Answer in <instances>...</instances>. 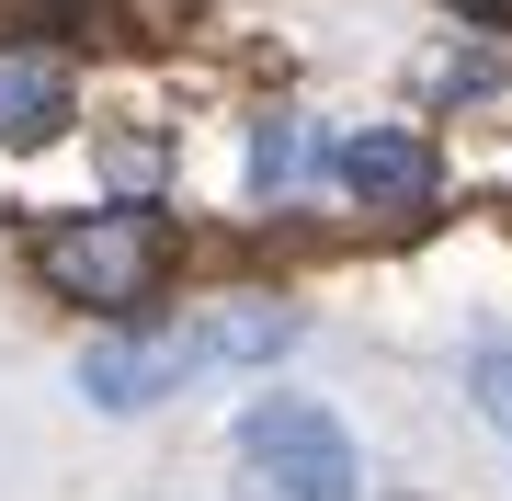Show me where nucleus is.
Here are the masks:
<instances>
[{
  "label": "nucleus",
  "instance_id": "1",
  "mask_svg": "<svg viewBox=\"0 0 512 501\" xmlns=\"http://www.w3.org/2000/svg\"><path fill=\"white\" fill-rule=\"evenodd\" d=\"M285 342H296V308H274V297H217L205 319L92 342V353H80V388H92L103 410H148L160 388H183V376H205V365H274Z\"/></svg>",
  "mask_w": 512,
  "mask_h": 501
},
{
  "label": "nucleus",
  "instance_id": "2",
  "mask_svg": "<svg viewBox=\"0 0 512 501\" xmlns=\"http://www.w3.org/2000/svg\"><path fill=\"white\" fill-rule=\"evenodd\" d=\"M160 262H171V217L160 205H92V217H69V228L35 240V274L57 285V297L114 308V319L160 297Z\"/></svg>",
  "mask_w": 512,
  "mask_h": 501
},
{
  "label": "nucleus",
  "instance_id": "3",
  "mask_svg": "<svg viewBox=\"0 0 512 501\" xmlns=\"http://www.w3.org/2000/svg\"><path fill=\"white\" fill-rule=\"evenodd\" d=\"M239 467L251 501H353V433L319 399H262L239 422Z\"/></svg>",
  "mask_w": 512,
  "mask_h": 501
},
{
  "label": "nucleus",
  "instance_id": "4",
  "mask_svg": "<svg viewBox=\"0 0 512 501\" xmlns=\"http://www.w3.org/2000/svg\"><path fill=\"white\" fill-rule=\"evenodd\" d=\"M342 194H353V205H433V149L399 137V126L342 137Z\"/></svg>",
  "mask_w": 512,
  "mask_h": 501
},
{
  "label": "nucleus",
  "instance_id": "5",
  "mask_svg": "<svg viewBox=\"0 0 512 501\" xmlns=\"http://www.w3.org/2000/svg\"><path fill=\"white\" fill-rule=\"evenodd\" d=\"M57 126H69V80H57V57L0 46V149H46Z\"/></svg>",
  "mask_w": 512,
  "mask_h": 501
},
{
  "label": "nucleus",
  "instance_id": "6",
  "mask_svg": "<svg viewBox=\"0 0 512 501\" xmlns=\"http://www.w3.org/2000/svg\"><path fill=\"white\" fill-rule=\"evenodd\" d=\"M296 171H308V126H296V114H274V126L251 137V183H262V194H285Z\"/></svg>",
  "mask_w": 512,
  "mask_h": 501
},
{
  "label": "nucleus",
  "instance_id": "7",
  "mask_svg": "<svg viewBox=\"0 0 512 501\" xmlns=\"http://www.w3.org/2000/svg\"><path fill=\"white\" fill-rule=\"evenodd\" d=\"M478 410L512 433V342H490V353H478Z\"/></svg>",
  "mask_w": 512,
  "mask_h": 501
},
{
  "label": "nucleus",
  "instance_id": "8",
  "mask_svg": "<svg viewBox=\"0 0 512 501\" xmlns=\"http://www.w3.org/2000/svg\"><path fill=\"white\" fill-rule=\"evenodd\" d=\"M23 12H69V0H23Z\"/></svg>",
  "mask_w": 512,
  "mask_h": 501
}]
</instances>
